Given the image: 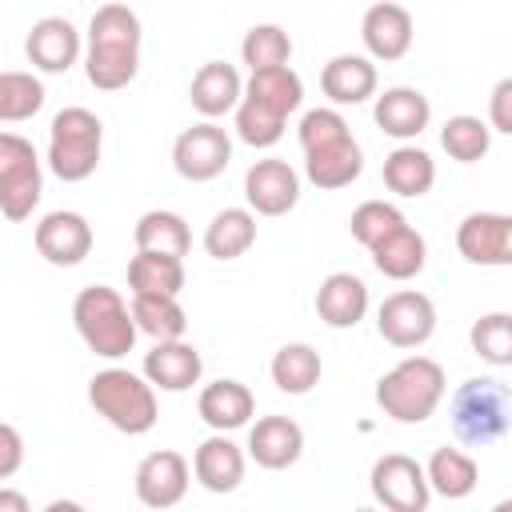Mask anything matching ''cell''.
Segmentation results:
<instances>
[{
  "label": "cell",
  "mask_w": 512,
  "mask_h": 512,
  "mask_svg": "<svg viewBox=\"0 0 512 512\" xmlns=\"http://www.w3.org/2000/svg\"><path fill=\"white\" fill-rule=\"evenodd\" d=\"M140 16L112 0L100 4L88 20V44H84V76L100 92H120L140 72Z\"/></svg>",
  "instance_id": "obj_1"
},
{
  "label": "cell",
  "mask_w": 512,
  "mask_h": 512,
  "mask_svg": "<svg viewBox=\"0 0 512 512\" xmlns=\"http://www.w3.org/2000/svg\"><path fill=\"white\" fill-rule=\"evenodd\" d=\"M72 324L84 340L88 352L104 356V360H120L136 348V320H132V308L128 300L108 288V284H88L76 292L72 300Z\"/></svg>",
  "instance_id": "obj_2"
},
{
  "label": "cell",
  "mask_w": 512,
  "mask_h": 512,
  "mask_svg": "<svg viewBox=\"0 0 512 512\" xmlns=\"http://www.w3.org/2000/svg\"><path fill=\"white\" fill-rule=\"evenodd\" d=\"M448 392L444 368L432 356H404L376 380V404L396 424H424Z\"/></svg>",
  "instance_id": "obj_3"
},
{
  "label": "cell",
  "mask_w": 512,
  "mask_h": 512,
  "mask_svg": "<svg viewBox=\"0 0 512 512\" xmlns=\"http://www.w3.org/2000/svg\"><path fill=\"white\" fill-rule=\"evenodd\" d=\"M88 404L96 408V416H104L116 432L124 436H144L156 428L160 404H156V388L144 380V372H128V368H104L88 380Z\"/></svg>",
  "instance_id": "obj_4"
},
{
  "label": "cell",
  "mask_w": 512,
  "mask_h": 512,
  "mask_svg": "<svg viewBox=\"0 0 512 512\" xmlns=\"http://www.w3.org/2000/svg\"><path fill=\"white\" fill-rule=\"evenodd\" d=\"M448 420H452V432H456L460 444L488 448L512 428V396H508V388L500 380L472 376L452 392Z\"/></svg>",
  "instance_id": "obj_5"
},
{
  "label": "cell",
  "mask_w": 512,
  "mask_h": 512,
  "mask_svg": "<svg viewBox=\"0 0 512 512\" xmlns=\"http://www.w3.org/2000/svg\"><path fill=\"white\" fill-rule=\"evenodd\" d=\"M100 148H104V124H100L96 112L72 104V108H60L52 116V128H48V168H52V176H60L64 184L88 180L100 164Z\"/></svg>",
  "instance_id": "obj_6"
},
{
  "label": "cell",
  "mask_w": 512,
  "mask_h": 512,
  "mask_svg": "<svg viewBox=\"0 0 512 512\" xmlns=\"http://www.w3.org/2000/svg\"><path fill=\"white\" fill-rule=\"evenodd\" d=\"M44 196V172L32 140L20 132H0V216L20 224Z\"/></svg>",
  "instance_id": "obj_7"
},
{
  "label": "cell",
  "mask_w": 512,
  "mask_h": 512,
  "mask_svg": "<svg viewBox=\"0 0 512 512\" xmlns=\"http://www.w3.org/2000/svg\"><path fill=\"white\" fill-rule=\"evenodd\" d=\"M372 500L388 512H424L432 500V488L424 480V464L404 452H384L368 472Z\"/></svg>",
  "instance_id": "obj_8"
},
{
  "label": "cell",
  "mask_w": 512,
  "mask_h": 512,
  "mask_svg": "<svg viewBox=\"0 0 512 512\" xmlns=\"http://www.w3.org/2000/svg\"><path fill=\"white\" fill-rule=\"evenodd\" d=\"M376 332L392 348H420L436 332V304L416 288H400L376 308Z\"/></svg>",
  "instance_id": "obj_9"
},
{
  "label": "cell",
  "mask_w": 512,
  "mask_h": 512,
  "mask_svg": "<svg viewBox=\"0 0 512 512\" xmlns=\"http://www.w3.org/2000/svg\"><path fill=\"white\" fill-rule=\"evenodd\" d=\"M228 164H232V140L216 120H200L184 128L172 144V168L192 184L216 180Z\"/></svg>",
  "instance_id": "obj_10"
},
{
  "label": "cell",
  "mask_w": 512,
  "mask_h": 512,
  "mask_svg": "<svg viewBox=\"0 0 512 512\" xmlns=\"http://www.w3.org/2000/svg\"><path fill=\"white\" fill-rule=\"evenodd\" d=\"M456 252L480 268H508L512 264V216L468 212L456 228Z\"/></svg>",
  "instance_id": "obj_11"
},
{
  "label": "cell",
  "mask_w": 512,
  "mask_h": 512,
  "mask_svg": "<svg viewBox=\"0 0 512 512\" xmlns=\"http://www.w3.org/2000/svg\"><path fill=\"white\" fill-rule=\"evenodd\" d=\"M136 500L144 508H176L188 496L192 464L176 448H156L136 464Z\"/></svg>",
  "instance_id": "obj_12"
},
{
  "label": "cell",
  "mask_w": 512,
  "mask_h": 512,
  "mask_svg": "<svg viewBox=\"0 0 512 512\" xmlns=\"http://www.w3.org/2000/svg\"><path fill=\"white\" fill-rule=\"evenodd\" d=\"M244 200L256 216H284L300 204V172L280 156H264L244 172Z\"/></svg>",
  "instance_id": "obj_13"
},
{
  "label": "cell",
  "mask_w": 512,
  "mask_h": 512,
  "mask_svg": "<svg viewBox=\"0 0 512 512\" xmlns=\"http://www.w3.org/2000/svg\"><path fill=\"white\" fill-rule=\"evenodd\" d=\"M92 240H96V236H92L88 216L68 212V208H56V212L40 216V224H36V232H32L36 252H40L48 264H56V268H76V264L92 252Z\"/></svg>",
  "instance_id": "obj_14"
},
{
  "label": "cell",
  "mask_w": 512,
  "mask_h": 512,
  "mask_svg": "<svg viewBox=\"0 0 512 512\" xmlns=\"http://www.w3.org/2000/svg\"><path fill=\"white\" fill-rule=\"evenodd\" d=\"M412 36H416L412 12L396 0H376L360 20V40L368 48V60H384V64L404 60L412 48Z\"/></svg>",
  "instance_id": "obj_15"
},
{
  "label": "cell",
  "mask_w": 512,
  "mask_h": 512,
  "mask_svg": "<svg viewBox=\"0 0 512 512\" xmlns=\"http://www.w3.org/2000/svg\"><path fill=\"white\" fill-rule=\"evenodd\" d=\"M84 44H80V32L68 16H40L32 28H28V40H24V56L36 72H68L76 60H80Z\"/></svg>",
  "instance_id": "obj_16"
},
{
  "label": "cell",
  "mask_w": 512,
  "mask_h": 512,
  "mask_svg": "<svg viewBox=\"0 0 512 512\" xmlns=\"http://www.w3.org/2000/svg\"><path fill=\"white\" fill-rule=\"evenodd\" d=\"M244 468H248V456H244V448L228 432H212L192 452V476H196V484L208 488V492H216V496L236 492L240 480H244Z\"/></svg>",
  "instance_id": "obj_17"
},
{
  "label": "cell",
  "mask_w": 512,
  "mask_h": 512,
  "mask_svg": "<svg viewBox=\"0 0 512 512\" xmlns=\"http://www.w3.org/2000/svg\"><path fill=\"white\" fill-rule=\"evenodd\" d=\"M204 376V360L196 352V344L180 340H156V348L144 356V380L160 392H188L192 384H200Z\"/></svg>",
  "instance_id": "obj_18"
},
{
  "label": "cell",
  "mask_w": 512,
  "mask_h": 512,
  "mask_svg": "<svg viewBox=\"0 0 512 512\" xmlns=\"http://www.w3.org/2000/svg\"><path fill=\"white\" fill-rule=\"evenodd\" d=\"M372 116L380 124L384 136L392 140H416L428 124H432V104L420 88H408V84H396V88H384L372 104Z\"/></svg>",
  "instance_id": "obj_19"
},
{
  "label": "cell",
  "mask_w": 512,
  "mask_h": 512,
  "mask_svg": "<svg viewBox=\"0 0 512 512\" xmlns=\"http://www.w3.org/2000/svg\"><path fill=\"white\" fill-rule=\"evenodd\" d=\"M300 452H304V428L292 416H260L248 428V456L268 472L292 468Z\"/></svg>",
  "instance_id": "obj_20"
},
{
  "label": "cell",
  "mask_w": 512,
  "mask_h": 512,
  "mask_svg": "<svg viewBox=\"0 0 512 512\" xmlns=\"http://www.w3.org/2000/svg\"><path fill=\"white\" fill-rule=\"evenodd\" d=\"M196 412L212 432H236L256 416V396L244 380H212L200 388Z\"/></svg>",
  "instance_id": "obj_21"
},
{
  "label": "cell",
  "mask_w": 512,
  "mask_h": 512,
  "mask_svg": "<svg viewBox=\"0 0 512 512\" xmlns=\"http://www.w3.org/2000/svg\"><path fill=\"white\" fill-rule=\"evenodd\" d=\"M368 312V284L356 272H328L316 288V316L328 328H356Z\"/></svg>",
  "instance_id": "obj_22"
},
{
  "label": "cell",
  "mask_w": 512,
  "mask_h": 512,
  "mask_svg": "<svg viewBox=\"0 0 512 512\" xmlns=\"http://www.w3.org/2000/svg\"><path fill=\"white\" fill-rule=\"evenodd\" d=\"M360 172H364V152H360L356 136H344V140H332V144H320V148L304 152V176L320 192L348 188Z\"/></svg>",
  "instance_id": "obj_23"
},
{
  "label": "cell",
  "mask_w": 512,
  "mask_h": 512,
  "mask_svg": "<svg viewBox=\"0 0 512 512\" xmlns=\"http://www.w3.org/2000/svg\"><path fill=\"white\" fill-rule=\"evenodd\" d=\"M244 96V80L232 64L224 60H208L196 68L192 76V88H188V100L192 108L204 116V120H216V116H228Z\"/></svg>",
  "instance_id": "obj_24"
},
{
  "label": "cell",
  "mask_w": 512,
  "mask_h": 512,
  "mask_svg": "<svg viewBox=\"0 0 512 512\" xmlns=\"http://www.w3.org/2000/svg\"><path fill=\"white\" fill-rule=\"evenodd\" d=\"M320 88L332 104H364L368 96H376V64L368 56L340 52L324 64Z\"/></svg>",
  "instance_id": "obj_25"
},
{
  "label": "cell",
  "mask_w": 512,
  "mask_h": 512,
  "mask_svg": "<svg viewBox=\"0 0 512 512\" xmlns=\"http://www.w3.org/2000/svg\"><path fill=\"white\" fill-rule=\"evenodd\" d=\"M368 252H372L376 272L388 276V280H412L428 264V244H424V236L412 224H400L396 232H388L384 240H376Z\"/></svg>",
  "instance_id": "obj_26"
},
{
  "label": "cell",
  "mask_w": 512,
  "mask_h": 512,
  "mask_svg": "<svg viewBox=\"0 0 512 512\" xmlns=\"http://www.w3.org/2000/svg\"><path fill=\"white\" fill-rule=\"evenodd\" d=\"M384 184H388V192H396L404 200H416V196L432 192L436 160L416 144H400V148H392L384 156Z\"/></svg>",
  "instance_id": "obj_27"
},
{
  "label": "cell",
  "mask_w": 512,
  "mask_h": 512,
  "mask_svg": "<svg viewBox=\"0 0 512 512\" xmlns=\"http://www.w3.org/2000/svg\"><path fill=\"white\" fill-rule=\"evenodd\" d=\"M256 244V212L252 208H220L204 228V252L212 260H240Z\"/></svg>",
  "instance_id": "obj_28"
},
{
  "label": "cell",
  "mask_w": 512,
  "mask_h": 512,
  "mask_svg": "<svg viewBox=\"0 0 512 512\" xmlns=\"http://www.w3.org/2000/svg\"><path fill=\"white\" fill-rule=\"evenodd\" d=\"M244 96H248V100H256V104H264L268 112H276V116H284V120H288V116L304 104V80H300V76H296V68H288V64L260 68V72H252V76H248Z\"/></svg>",
  "instance_id": "obj_29"
},
{
  "label": "cell",
  "mask_w": 512,
  "mask_h": 512,
  "mask_svg": "<svg viewBox=\"0 0 512 512\" xmlns=\"http://www.w3.org/2000/svg\"><path fill=\"white\" fill-rule=\"evenodd\" d=\"M132 320L136 332L152 336V340H180L188 332V312L180 308V296H164V292H132Z\"/></svg>",
  "instance_id": "obj_30"
},
{
  "label": "cell",
  "mask_w": 512,
  "mask_h": 512,
  "mask_svg": "<svg viewBox=\"0 0 512 512\" xmlns=\"http://www.w3.org/2000/svg\"><path fill=\"white\" fill-rule=\"evenodd\" d=\"M424 480H428V488H432L436 496H444V500H464V496L476 488L480 468H476V460H472L464 448H436V452L428 456V464H424Z\"/></svg>",
  "instance_id": "obj_31"
},
{
  "label": "cell",
  "mask_w": 512,
  "mask_h": 512,
  "mask_svg": "<svg viewBox=\"0 0 512 512\" xmlns=\"http://www.w3.org/2000/svg\"><path fill=\"white\" fill-rule=\"evenodd\" d=\"M132 240L144 252H168V256H188V248H192L188 220L180 212H168V208L144 212L136 220V228H132Z\"/></svg>",
  "instance_id": "obj_32"
},
{
  "label": "cell",
  "mask_w": 512,
  "mask_h": 512,
  "mask_svg": "<svg viewBox=\"0 0 512 512\" xmlns=\"http://www.w3.org/2000/svg\"><path fill=\"white\" fill-rule=\"evenodd\" d=\"M128 288H132V292L180 296V292H184V256L136 248V256L128 260Z\"/></svg>",
  "instance_id": "obj_33"
},
{
  "label": "cell",
  "mask_w": 512,
  "mask_h": 512,
  "mask_svg": "<svg viewBox=\"0 0 512 512\" xmlns=\"http://www.w3.org/2000/svg\"><path fill=\"white\" fill-rule=\"evenodd\" d=\"M268 372H272V384H276L280 392H288V396H308V392L320 384L324 364H320V352H316L312 344H284V348L272 356Z\"/></svg>",
  "instance_id": "obj_34"
},
{
  "label": "cell",
  "mask_w": 512,
  "mask_h": 512,
  "mask_svg": "<svg viewBox=\"0 0 512 512\" xmlns=\"http://www.w3.org/2000/svg\"><path fill=\"white\" fill-rule=\"evenodd\" d=\"M440 148H444L452 160H460V164H476V160H484L488 148H492V128H488L480 116H468V112L448 116L444 128H440Z\"/></svg>",
  "instance_id": "obj_35"
},
{
  "label": "cell",
  "mask_w": 512,
  "mask_h": 512,
  "mask_svg": "<svg viewBox=\"0 0 512 512\" xmlns=\"http://www.w3.org/2000/svg\"><path fill=\"white\" fill-rule=\"evenodd\" d=\"M44 108V84L32 72H0V124H24Z\"/></svg>",
  "instance_id": "obj_36"
},
{
  "label": "cell",
  "mask_w": 512,
  "mask_h": 512,
  "mask_svg": "<svg viewBox=\"0 0 512 512\" xmlns=\"http://www.w3.org/2000/svg\"><path fill=\"white\" fill-rule=\"evenodd\" d=\"M240 60L260 72V68H276L292 60V36L280 24H252L240 40Z\"/></svg>",
  "instance_id": "obj_37"
},
{
  "label": "cell",
  "mask_w": 512,
  "mask_h": 512,
  "mask_svg": "<svg viewBox=\"0 0 512 512\" xmlns=\"http://www.w3.org/2000/svg\"><path fill=\"white\" fill-rule=\"evenodd\" d=\"M468 340H472V352H476L484 364H492V368H508V364H512V316H508V312H488V316H480V320L472 324Z\"/></svg>",
  "instance_id": "obj_38"
},
{
  "label": "cell",
  "mask_w": 512,
  "mask_h": 512,
  "mask_svg": "<svg viewBox=\"0 0 512 512\" xmlns=\"http://www.w3.org/2000/svg\"><path fill=\"white\" fill-rule=\"evenodd\" d=\"M236 112V136L248 144V148H272L280 136H284V116H276V112H268L264 104H256V100H248V96H240V104L232 108Z\"/></svg>",
  "instance_id": "obj_39"
},
{
  "label": "cell",
  "mask_w": 512,
  "mask_h": 512,
  "mask_svg": "<svg viewBox=\"0 0 512 512\" xmlns=\"http://www.w3.org/2000/svg\"><path fill=\"white\" fill-rule=\"evenodd\" d=\"M400 224H408V220H404V212H400L396 204H388V200H364V204L348 216V232H352V240L364 244V248H372L376 240H384V236L396 232Z\"/></svg>",
  "instance_id": "obj_40"
},
{
  "label": "cell",
  "mask_w": 512,
  "mask_h": 512,
  "mask_svg": "<svg viewBox=\"0 0 512 512\" xmlns=\"http://www.w3.org/2000/svg\"><path fill=\"white\" fill-rule=\"evenodd\" d=\"M296 136H300V148L308 152V148H320V144H332V140L352 136V128H348V120L336 108H308L300 116Z\"/></svg>",
  "instance_id": "obj_41"
},
{
  "label": "cell",
  "mask_w": 512,
  "mask_h": 512,
  "mask_svg": "<svg viewBox=\"0 0 512 512\" xmlns=\"http://www.w3.org/2000/svg\"><path fill=\"white\" fill-rule=\"evenodd\" d=\"M492 132H512V80L504 76L496 88H492V96H488V120H484Z\"/></svg>",
  "instance_id": "obj_42"
},
{
  "label": "cell",
  "mask_w": 512,
  "mask_h": 512,
  "mask_svg": "<svg viewBox=\"0 0 512 512\" xmlns=\"http://www.w3.org/2000/svg\"><path fill=\"white\" fill-rule=\"evenodd\" d=\"M24 468V436L0 420V480H12Z\"/></svg>",
  "instance_id": "obj_43"
},
{
  "label": "cell",
  "mask_w": 512,
  "mask_h": 512,
  "mask_svg": "<svg viewBox=\"0 0 512 512\" xmlns=\"http://www.w3.org/2000/svg\"><path fill=\"white\" fill-rule=\"evenodd\" d=\"M28 496L16 492V488H0V512H28Z\"/></svg>",
  "instance_id": "obj_44"
}]
</instances>
